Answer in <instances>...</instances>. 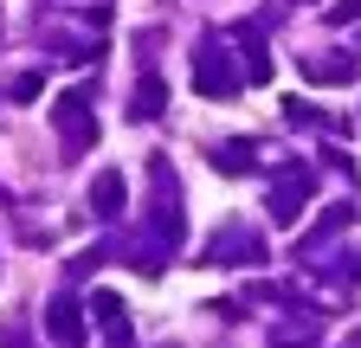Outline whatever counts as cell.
I'll return each instance as SVG.
<instances>
[{"label": "cell", "mask_w": 361, "mask_h": 348, "mask_svg": "<svg viewBox=\"0 0 361 348\" xmlns=\"http://www.w3.org/2000/svg\"><path fill=\"white\" fill-rule=\"evenodd\" d=\"M161 104H168V91H161V77H142V91H135V116H161Z\"/></svg>", "instance_id": "4"}, {"label": "cell", "mask_w": 361, "mask_h": 348, "mask_svg": "<svg viewBox=\"0 0 361 348\" xmlns=\"http://www.w3.org/2000/svg\"><path fill=\"white\" fill-rule=\"evenodd\" d=\"M52 342H59V348H78V342H84V316H78V303H71V297L52 303Z\"/></svg>", "instance_id": "2"}, {"label": "cell", "mask_w": 361, "mask_h": 348, "mask_svg": "<svg viewBox=\"0 0 361 348\" xmlns=\"http://www.w3.org/2000/svg\"><path fill=\"white\" fill-rule=\"evenodd\" d=\"M194 91H207V97H233V91H239V71L226 65L219 52H200V58H194Z\"/></svg>", "instance_id": "1"}, {"label": "cell", "mask_w": 361, "mask_h": 348, "mask_svg": "<svg viewBox=\"0 0 361 348\" xmlns=\"http://www.w3.org/2000/svg\"><path fill=\"white\" fill-rule=\"evenodd\" d=\"M310 77H355V58H310Z\"/></svg>", "instance_id": "5"}, {"label": "cell", "mask_w": 361, "mask_h": 348, "mask_svg": "<svg viewBox=\"0 0 361 348\" xmlns=\"http://www.w3.org/2000/svg\"><path fill=\"white\" fill-rule=\"evenodd\" d=\"M90 213H123V174H97V181H90Z\"/></svg>", "instance_id": "3"}]
</instances>
